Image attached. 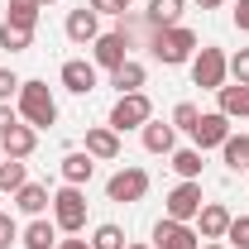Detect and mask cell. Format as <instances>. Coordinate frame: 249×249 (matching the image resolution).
Listing matches in <instances>:
<instances>
[{"label": "cell", "mask_w": 249, "mask_h": 249, "mask_svg": "<svg viewBox=\"0 0 249 249\" xmlns=\"http://www.w3.org/2000/svg\"><path fill=\"white\" fill-rule=\"evenodd\" d=\"M19 120L34 129L58 124V101L48 91V82H19Z\"/></svg>", "instance_id": "1"}, {"label": "cell", "mask_w": 249, "mask_h": 249, "mask_svg": "<svg viewBox=\"0 0 249 249\" xmlns=\"http://www.w3.org/2000/svg\"><path fill=\"white\" fill-rule=\"evenodd\" d=\"M154 58L163 67H182V62L196 58V34L173 24V29H154Z\"/></svg>", "instance_id": "2"}, {"label": "cell", "mask_w": 249, "mask_h": 249, "mask_svg": "<svg viewBox=\"0 0 249 249\" xmlns=\"http://www.w3.org/2000/svg\"><path fill=\"white\" fill-rule=\"evenodd\" d=\"M53 225H58L62 235H77L87 225V196H82V187L53 192Z\"/></svg>", "instance_id": "3"}, {"label": "cell", "mask_w": 249, "mask_h": 249, "mask_svg": "<svg viewBox=\"0 0 249 249\" xmlns=\"http://www.w3.org/2000/svg\"><path fill=\"white\" fill-rule=\"evenodd\" d=\"M225 77H230V58H225L220 48H196V58H192V82H196L201 91H220Z\"/></svg>", "instance_id": "4"}, {"label": "cell", "mask_w": 249, "mask_h": 249, "mask_svg": "<svg viewBox=\"0 0 249 249\" xmlns=\"http://www.w3.org/2000/svg\"><path fill=\"white\" fill-rule=\"evenodd\" d=\"M149 120H154V106H149L144 91H129V96H120V101L110 106V129H115V134H124V129H144Z\"/></svg>", "instance_id": "5"}, {"label": "cell", "mask_w": 249, "mask_h": 249, "mask_svg": "<svg viewBox=\"0 0 249 249\" xmlns=\"http://www.w3.org/2000/svg\"><path fill=\"white\" fill-rule=\"evenodd\" d=\"M144 192H149V173H144V168H120V173L106 182V196L120 201V206L124 201H144Z\"/></svg>", "instance_id": "6"}, {"label": "cell", "mask_w": 249, "mask_h": 249, "mask_svg": "<svg viewBox=\"0 0 249 249\" xmlns=\"http://www.w3.org/2000/svg\"><path fill=\"white\" fill-rule=\"evenodd\" d=\"M154 249H201V240H196V230H192L187 220L163 216L154 225Z\"/></svg>", "instance_id": "7"}, {"label": "cell", "mask_w": 249, "mask_h": 249, "mask_svg": "<svg viewBox=\"0 0 249 249\" xmlns=\"http://www.w3.org/2000/svg\"><path fill=\"white\" fill-rule=\"evenodd\" d=\"M91 58H96V67H120V62H129V34L124 29H110V34H101L91 43Z\"/></svg>", "instance_id": "8"}, {"label": "cell", "mask_w": 249, "mask_h": 249, "mask_svg": "<svg viewBox=\"0 0 249 249\" xmlns=\"http://www.w3.org/2000/svg\"><path fill=\"white\" fill-rule=\"evenodd\" d=\"M201 206H206V201H201V182H178L168 192V216L173 220H196Z\"/></svg>", "instance_id": "9"}, {"label": "cell", "mask_w": 249, "mask_h": 249, "mask_svg": "<svg viewBox=\"0 0 249 249\" xmlns=\"http://www.w3.org/2000/svg\"><path fill=\"white\" fill-rule=\"evenodd\" d=\"M192 139H196L201 154H206V149H220V144L230 139V120H225L220 110H206V115L196 120V129H192Z\"/></svg>", "instance_id": "10"}, {"label": "cell", "mask_w": 249, "mask_h": 249, "mask_svg": "<svg viewBox=\"0 0 249 249\" xmlns=\"http://www.w3.org/2000/svg\"><path fill=\"white\" fill-rule=\"evenodd\" d=\"M34 149H38V129H34V124H10V129H5V134H0V154L5 158H29Z\"/></svg>", "instance_id": "11"}, {"label": "cell", "mask_w": 249, "mask_h": 249, "mask_svg": "<svg viewBox=\"0 0 249 249\" xmlns=\"http://www.w3.org/2000/svg\"><path fill=\"white\" fill-rule=\"evenodd\" d=\"M62 87H67L72 96H91L96 91V67H91V62H82V58L62 62Z\"/></svg>", "instance_id": "12"}, {"label": "cell", "mask_w": 249, "mask_h": 249, "mask_svg": "<svg viewBox=\"0 0 249 249\" xmlns=\"http://www.w3.org/2000/svg\"><path fill=\"white\" fill-rule=\"evenodd\" d=\"M87 154L101 158V163H115V158H120V134H115L110 124H96V129H87Z\"/></svg>", "instance_id": "13"}, {"label": "cell", "mask_w": 249, "mask_h": 249, "mask_svg": "<svg viewBox=\"0 0 249 249\" xmlns=\"http://www.w3.org/2000/svg\"><path fill=\"white\" fill-rule=\"evenodd\" d=\"M67 38H72V43H96V38H101V24H96L91 5H82V10L67 15Z\"/></svg>", "instance_id": "14"}, {"label": "cell", "mask_w": 249, "mask_h": 249, "mask_svg": "<svg viewBox=\"0 0 249 249\" xmlns=\"http://www.w3.org/2000/svg\"><path fill=\"white\" fill-rule=\"evenodd\" d=\"M196 220H201V240H225V230H230V211L220 206V201H206L201 211H196Z\"/></svg>", "instance_id": "15"}, {"label": "cell", "mask_w": 249, "mask_h": 249, "mask_svg": "<svg viewBox=\"0 0 249 249\" xmlns=\"http://www.w3.org/2000/svg\"><path fill=\"white\" fill-rule=\"evenodd\" d=\"M24 249H58V225L53 220H43V216H34L29 225H24Z\"/></svg>", "instance_id": "16"}, {"label": "cell", "mask_w": 249, "mask_h": 249, "mask_svg": "<svg viewBox=\"0 0 249 249\" xmlns=\"http://www.w3.org/2000/svg\"><path fill=\"white\" fill-rule=\"evenodd\" d=\"M15 206H19L24 216H43V211L53 206V196H48V187H38V182H24L19 192H15Z\"/></svg>", "instance_id": "17"}, {"label": "cell", "mask_w": 249, "mask_h": 249, "mask_svg": "<svg viewBox=\"0 0 249 249\" xmlns=\"http://www.w3.org/2000/svg\"><path fill=\"white\" fill-rule=\"evenodd\" d=\"M220 115H225V120H245L249 115V87H240V82H235V87H220Z\"/></svg>", "instance_id": "18"}, {"label": "cell", "mask_w": 249, "mask_h": 249, "mask_svg": "<svg viewBox=\"0 0 249 249\" xmlns=\"http://www.w3.org/2000/svg\"><path fill=\"white\" fill-rule=\"evenodd\" d=\"M173 144H178V129L163 120H149L144 124V149L149 154H173Z\"/></svg>", "instance_id": "19"}, {"label": "cell", "mask_w": 249, "mask_h": 249, "mask_svg": "<svg viewBox=\"0 0 249 249\" xmlns=\"http://www.w3.org/2000/svg\"><path fill=\"white\" fill-rule=\"evenodd\" d=\"M91 173H96V158L91 154H67V158H62V182H67V187L91 182Z\"/></svg>", "instance_id": "20"}, {"label": "cell", "mask_w": 249, "mask_h": 249, "mask_svg": "<svg viewBox=\"0 0 249 249\" xmlns=\"http://www.w3.org/2000/svg\"><path fill=\"white\" fill-rule=\"evenodd\" d=\"M149 24H154V29L182 24V0H149Z\"/></svg>", "instance_id": "21"}, {"label": "cell", "mask_w": 249, "mask_h": 249, "mask_svg": "<svg viewBox=\"0 0 249 249\" xmlns=\"http://www.w3.org/2000/svg\"><path fill=\"white\" fill-rule=\"evenodd\" d=\"M173 173L182 182H201V149H173Z\"/></svg>", "instance_id": "22"}, {"label": "cell", "mask_w": 249, "mask_h": 249, "mask_svg": "<svg viewBox=\"0 0 249 249\" xmlns=\"http://www.w3.org/2000/svg\"><path fill=\"white\" fill-rule=\"evenodd\" d=\"M110 82H115V87H120V96H129V91H139V87H144V62H120V67H115V72H110Z\"/></svg>", "instance_id": "23"}, {"label": "cell", "mask_w": 249, "mask_h": 249, "mask_svg": "<svg viewBox=\"0 0 249 249\" xmlns=\"http://www.w3.org/2000/svg\"><path fill=\"white\" fill-rule=\"evenodd\" d=\"M220 154H225V163H230L235 173H249V134H230V139L220 144Z\"/></svg>", "instance_id": "24"}, {"label": "cell", "mask_w": 249, "mask_h": 249, "mask_svg": "<svg viewBox=\"0 0 249 249\" xmlns=\"http://www.w3.org/2000/svg\"><path fill=\"white\" fill-rule=\"evenodd\" d=\"M29 43H34V29H19V24H10V19L0 24V48H10V53H24Z\"/></svg>", "instance_id": "25"}, {"label": "cell", "mask_w": 249, "mask_h": 249, "mask_svg": "<svg viewBox=\"0 0 249 249\" xmlns=\"http://www.w3.org/2000/svg\"><path fill=\"white\" fill-rule=\"evenodd\" d=\"M24 182H29L24 178V158H5L0 163V192H19Z\"/></svg>", "instance_id": "26"}, {"label": "cell", "mask_w": 249, "mask_h": 249, "mask_svg": "<svg viewBox=\"0 0 249 249\" xmlns=\"http://www.w3.org/2000/svg\"><path fill=\"white\" fill-rule=\"evenodd\" d=\"M10 24H19V29H34L38 24V5L34 0H10V15H5Z\"/></svg>", "instance_id": "27"}, {"label": "cell", "mask_w": 249, "mask_h": 249, "mask_svg": "<svg viewBox=\"0 0 249 249\" xmlns=\"http://www.w3.org/2000/svg\"><path fill=\"white\" fill-rule=\"evenodd\" d=\"M91 249H124V230L120 225H96Z\"/></svg>", "instance_id": "28"}, {"label": "cell", "mask_w": 249, "mask_h": 249, "mask_svg": "<svg viewBox=\"0 0 249 249\" xmlns=\"http://www.w3.org/2000/svg\"><path fill=\"white\" fill-rule=\"evenodd\" d=\"M196 120H201V110H196L192 101H182V106L173 110V129H187V134H192V129H196Z\"/></svg>", "instance_id": "29"}, {"label": "cell", "mask_w": 249, "mask_h": 249, "mask_svg": "<svg viewBox=\"0 0 249 249\" xmlns=\"http://www.w3.org/2000/svg\"><path fill=\"white\" fill-rule=\"evenodd\" d=\"M225 240L235 249H249V216H235L230 220V230H225Z\"/></svg>", "instance_id": "30"}, {"label": "cell", "mask_w": 249, "mask_h": 249, "mask_svg": "<svg viewBox=\"0 0 249 249\" xmlns=\"http://www.w3.org/2000/svg\"><path fill=\"white\" fill-rule=\"evenodd\" d=\"M230 77H235L240 87H249V48H240V53L230 58Z\"/></svg>", "instance_id": "31"}, {"label": "cell", "mask_w": 249, "mask_h": 249, "mask_svg": "<svg viewBox=\"0 0 249 249\" xmlns=\"http://www.w3.org/2000/svg\"><path fill=\"white\" fill-rule=\"evenodd\" d=\"M15 240H19V225H15V220H10L5 211H0V249H10Z\"/></svg>", "instance_id": "32"}, {"label": "cell", "mask_w": 249, "mask_h": 249, "mask_svg": "<svg viewBox=\"0 0 249 249\" xmlns=\"http://www.w3.org/2000/svg\"><path fill=\"white\" fill-rule=\"evenodd\" d=\"M15 91H19V77L0 67V101H10V96H15Z\"/></svg>", "instance_id": "33"}, {"label": "cell", "mask_w": 249, "mask_h": 249, "mask_svg": "<svg viewBox=\"0 0 249 249\" xmlns=\"http://www.w3.org/2000/svg\"><path fill=\"white\" fill-rule=\"evenodd\" d=\"M96 15H124V0H87Z\"/></svg>", "instance_id": "34"}, {"label": "cell", "mask_w": 249, "mask_h": 249, "mask_svg": "<svg viewBox=\"0 0 249 249\" xmlns=\"http://www.w3.org/2000/svg\"><path fill=\"white\" fill-rule=\"evenodd\" d=\"M235 29L249 34V0H235Z\"/></svg>", "instance_id": "35"}, {"label": "cell", "mask_w": 249, "mask_h": 249, "mask_svg": "<svg viewBox=\"0 0 249 249\" xmlns=\"http://www.w3.org/2000/svg\"><path fill=\"white\" fill-rule=\"evenodd\" d=\"M10 124H19V115H15V110H10V106H5V101H0V134H5V129H10Z\"/></svg>", "instance_id": "36"}, {"label": "cell", "mask_w": 249, "mask_h": 249, "mask_svg": "<svg viewBox=\"0 0 249 249\" xmlns=\"http://www.w3.org/2000/svg\"><path fill=\"white\" fill-rule=\"evenodd\" d=\"M58 249H91L87 240H58Z\"/></svg>", "instance_id": "37"}, {"label": "cell", "mask_w": 249, "mask_h": 249, "mask_svg": "<svg viewBox=\"0 0 249 249\" xmlns=\"http://www.w3.org/2000/svg\"><path fill=\"white\" fill-rule=\"evenodd\" d=\"M192 5H201V10H216L220 0H192Z\"/></svg>", "instance_id": "38"}, {"label": "cell", "mask_w": 249, "mask_h": 249, "mask_svg": "<svg viewBox=\"0 0 249 249\" xmlns=\"http://www.w3.org/2000/svg\"><path fill=\"white\" fill-rule=\"evenodd\" d=\"M124 249H154V245H124Z\"/></svg>", "instance_id": "39"}, {"label": "cell", "mask_w": 249, "mask_h": 249, "mask_svg": "<svg viewBox=\"0 0 249 249\" xmlns=\"http://www.w3.org/2000/svg\"><path fill=\"white\" fill-rule=\"evenodd\" d=\"M201 249H220V245H216V240H211V245H201Z\"/></svg>", "instance_id": "40"}, {"label": "cell", "mask_w": 249, "mask_h": 249, "mask_svg": "<svg viewBox=\"0 0 249 249\" xmlns=\"http://www.w3.org/2000/svg\"><path fill=\"white\" fill-rule=\"evenodd\" d=\"M34 5H53V0H34Z\"/></svg>", "instance_id": "41"}, {"label": "cell", "mask_w": 249, "mask_h": 249, "mask_svg": "<svg viewBox=\"0 0 249 249\" xmlns=\"http://www.w3.org/2000/svg\"><path fill=\"white\" fill-rule=\"evenodd\" d=\"M0 163H5V154H0Z\"/></svg>", "instance_id": "42"}, {"label": "cell", "mask_w": 249, "mask_h": 249, "mask_svg": "<svg viewBox=\"0 0 249 249\" xmlns=\"http://www.w3.org/2000/svg\"><path fill=\"white\" fill-rule=\"evenodd\" d=\"M124 5H129V0H124Z\"/></svg>", "instance_id": "43"}, {"label": "cell", "mask_w": 249, "mask_h": 249, "mask_svg": "<svg viewBox=\"0 0 249 249\" xmlns=\"http://www.w3.org/2000/svg\"><path fill=\"white\" fill-rule=\"evenodd\" d=\"M0 196H5V192H0Z\"/></svg>", "instance_id": "44"}]
</instances>
